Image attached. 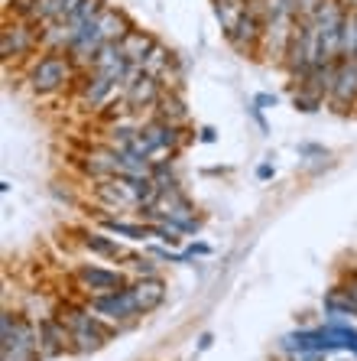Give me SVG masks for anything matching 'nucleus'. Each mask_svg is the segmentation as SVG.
Wrapping results in <instances>:
<instances>
[{
	"mask_svg": "<svg viewBox=\"0 0 357 361\" xmlns=\"http://www.w3.org/2000/svg\"><path fill=\"white\" fill-rule=\"evenodd\" d=\"M156 195L159 185L153 183V176H111L94 183V199L111 212H146L156 202Z\"/></svg>",
	"mask_w": 357,
	"mask_h": 361,
	"instance_id": "nucleus-1",
	"label": "nucleus"
},
{
	"mask_svg": "<svg viewBox=\"0 0 357 361\" xmlns=\"http://www.w3.org/2000/svg\"><path fill=\"white\" fill-rule=\"evenodd\" d=\"M39 348V322L23 312L0 316V361H42Z\"/></svg>",
	"mask_w": 357,
	"mask_h": 361,
	"instance_id": "nucleus-2",
	"label": "nucleus"
},
{
	"mask_svg": "<svg viewBox=\"0 0 357 361\" xmlns=\"http://www.w3.org/2000/svg\"><path fill=\"white\" fill-rule=\"evenodd\" d=\"M58 319L68 326V336H72V348L82 355L88 352H98L111 338L120 332L117 326L104 322L101 316H94L88 306H78V302H65L62 310H58Z\"/></svg>",
	"mask_w": 357,
	"mask_h": 361,
	"instance_id": "nucleus-3",
	"label": "nucleus"
},
{
	"mask_svg": "<svg viewBox=\"0 0 357 361\" xmlns=\"http://www.w3.org/2000/svg\"><path fill=\"white\" fill-rule=\"evenodd\" d=\"M75 78H78V66L68 52H42L39 59H33V66L26 68V85L42 98L58 94Z\"/></svg>",
	"mask_w": 357,
	"mask_h": 361,
	"instance_id": "nucleus-4",
	"label": "nucleus"
},
{
	"mask_svg": "<svg viewBox=\"0 0 357 361\" xmlns=\"http://www.w3.org/2000/svg\"><path fill=\"white\" fill-rule=\"evenodd\" d=\"M84 306H88L94 316H101L104 322H111V326H117V329L133 326V322L143 316L140 302H137V296H133L130 286L117 290V293H108V296H88Z\"/></svg>",
	"mask_w": 357,
	"mask_h": 361,
	"instance_id": "nucleus-5",
	"label": "nucleus"
},
{
	"mask_svg": "<svg viewBox=\"0 0 357 361\" xmlns=\"http://www.w3.org/2000/svg\"><path fill=\"white\" fill-rule=\"evenodd\" d=\"M75 283L84 296H108V293H117V290L130 286L133 280H127V270L98 267V264H78Z\"/></svg>",
	"mask_w": 357,
	"mask_h": 361,
	"instance_id": "nucleus-6",
	"label": "nucleus"
},
{
	"mask_svg": "<svg viewBox=\"0 0 357 361\" xmlns=\"http://www.w3.org/2000/svg\"><path fill=\"white\" fill-rule=\"evenodd\" d=\"M36 46H42V30L36 23H26V20H13L0 33V56H4V62L26 59V56L36 52Z\"/></svg>",
	"mask_w": 357,
	"mask_h": 361,
	"instance_id": "nucleus-7",
	"label": "nucleus"
},
{
	"mask_svg": "<svg viewBox=\"0 0 357 361\" xmlns=\"http://www.w3.org/2000/svg\"><path fill=\"white\" fill-rule=\"evenodd\" d=\"M166 92V85L159 82V78L146 75L140 66H133L130 68V78L124 82V88H120V98L127 101V108L130 111H143V108H150L159 101V94Z\"/></svg>",
	"mask_w": 357,
	"mask_h": 361,
	"instance_id": "nucleus-8",
	"label": "nucleus"
},
{
	"mask_svg": "<svg viewBox=\"0 0 357 361\" xmlns=\"http://www.w3.org/2000/svg\"><path fill=\"white\" fill-rule=\"evenodd\" d=\"M78 163H82L84 176L94 179V183L111 179V176H127L124 150H117V147H111V143H104V147H92Z\"/></svg>",
	"mask_w": 357,
	"mask_h": 361,
	"instance_id": "nucleus-9",
	"label": "nucleus"
},
{
	"mask_svg": "<svg viewBox=\"0 0 357 361\" xmlns=\"http://www.w3.org/2000/svg\"><path fill=\"white\" fill-rule=\"evenodd\" d=\"M328 108L338 114H351L357 108V59H341L334 88L328 94Z\"/></svg>",
	"mask_w": 357,
	"mask_h": 361,
	"instance_id": "nucleus-10",
	"label": "nucleus"
},
{
	"mask_svg": "<svg viewBox=\"0 0 357 361\" xmlns=\"http://www.w3.org/2000/svg\"><path fill=\"white\" fill-rule=\"evenodd\" d=\"M296 20L299 17H273L266 20L263 26V39H260V56L273 62L286 59V49H289V39H292V30H296Z\"/></svg>",
	"mask_w": 357,
	"mask_h": 361,
	"instance_id": "nucleus-11",
	"label": "nucleus"
},
{
	"mask_svg": "<svg viewBox=\"0 0 357 361\" xmlns=\"http://www.w3.org/2000/svg\"><path fill=\"white\" fill-rule=\"evenodd\" d=\"M130 62H127V56L120 52V46L117 42H108V46H101L98 56L92 59V66H88V72H98V75L111 78L114 85H120L124 88V82L130 78Z\"/></svg>",
	"mask_w": 357,
	"mask_h": 361,
	"instance_id": "nucleus-12",
	"label": "nucleus"
},
{
	"mask_svg": "<svg viewBox=\"0 0 357 361\" xmlns=\"http://www.w3.org/2000/svg\"><path fill=\"white\" fill-rule=\"evenodd\" d=\"M39 348L46 358H58V355H65V352H75L72 348V336H68V326L58 319V312L39 319Z\"/></svg>",
	"mask_w": 357,
	"mask_h": 361,
	"instance_id": "nucleus-13",
	"label": "nucleus"
},
{
	"mask_svg": "<svg viewBox=\"0 0 357 361\" xmlns=\"http://www.w3.org/2000/svg\"><path fill=\"white\" fill-rule=\"evenodd\" d=\"M117 88H120V85H114L111 78H104V75H98V72H88V68H84V78L78 82V104H82V108L98 111V108H104V104L114 98Z\"/></svg>",
	"mask_w": 357,
	"mask_h": 361,
	"instance_id": "nucleus-14",
	"label": "nucleus"
},
{
	"mask_svg": "<svg viewBox=\"0 0 357 361\" xmlns=\"http://www.w3.org/2000/svg\"><path fill=\"white\" fill-rule=\"evenodd\" d=\"M133 296H137V302H140V312L146 316V312H153L156 306H163V300H166V280L159 277H137L130 283Z\"/></svg>",
	"mask_w": 357,
	"mask_h": 361,
	"instance_id": "nucleus-15",
	"label": "nucleus"
},
{
	"mask_svg": "<svg viewBox=\"0 0 357 361\" xmlns=\"http://www.w3.org/2000/svg\"><path fill=\"white\" fill-rule=\"evenodd\" d=\"M82 247L84 251H92V254H98V257H108V261H130L133 257L124 244H117L114 238L104 235V231H84Z\"/></svg>",
	"mask_w": 357,
	"mask_h": 361,
	"instance_id": "nucleus-16",
	"label": "nucleus"
},
{
	"mask_svg": "<svg viewBox=\"0 0 357 361\" xmlns=\"http://www.w3.org/2000/svg\"><path fill=\"white\" fill-rule=\"evenodd\" d=\"M98 225H101V231L117 235V238H130V241H150L153 238L150 221H124V219H114V215H101Z\"/></svg>",
	"mask_w": 357,
	"mask_h": 361,
	"instance_id": "nucleus-17",
	"label": "nucleus"
},
{
	"mask_svg": "<svg viewBox=\"0 0 357 361\" xmlns=\"http://www.w3.org/2000/svg\"><path fill=\"white\" fill-rule=\"evenodd\" d=\"M153 118L159 121H169V124H189V108H185L182 94L175 92V88H166V92L159 94V101L153 104Z\"/></svg>",
	"mask_w": 357,
	"mask_h": 361,
	"instance_id": "nucleus-18",
	"label": "nucleus"
},
{
	"mask_svg": "<svg viewBox=\"0 0 357 361\" xmlns=\"http://www.w3.org/2000/svg\"><path fill=\"white\" fill-rule=\"evenodd\" d=\"M117 46H120V52L127 56V62H130V66H143V59L153 52L156 39H153L150 33H143V30H133V26H130V30L120 36V42H117Z\"/></svg>",
	"mask_w": 357,
	"mask_h": 361,
	"instance_id": "nucleus-19",
	"label": "nucleus"
},
{
	"mask_svg": "<svg viewBox=\"0 0 357 361\" xmlns=\"http://www.w3.org/2000/svg\"><path fill=\"white\" fill-rule=\"evenodd\" d=\"M94 26H98V33H101V39L104 42H120V36L130 30L127 26V20H124V13L120 10H114V7H104L94 17Z\"/></svg>",
	"mask_w": 357,
	"mask_h": 361,
	"instance_id": "nucleus-20",
	"label": "nucleus"
},
{
	"mask_svg": "<svg viewBox=\"0 0 357 361\" xmlns=\"http://www.w3.org/2000/svg\"><path fill=\"white\" fill-rule=\"evenodd\" d=\"M140 68L146 72V75L159 78V82L169 88V78H173V52H169L166 46H159V42H156V46H153V52L143 59Z\"/></svg>",
	"mask_w": 357,
	"mask_h": 361,
	"instance_id": "nucleus-21",
	"label": "nucleus"
},
{
	"mask_svg": "<svg viewBox=\"0 0 357 361\" xmlns=\"http://www.w3.org/2000/svg\"><path fill=\"white\" fill-rule=\"evenodd\" d=\"M250 0H221V4H215V13H218V23H221V30H225V36L231 39L234 30L241 26L244 13H247Z\"/></svg>",
	"mask_w": 357,
	"mask_h": 361,
	"instance_id": "nucleus-22",
	"label": "nucleus"
},
{
	"mask_svg": "<svg viewBox=\"0 0 357 361\" xmlns=\"http://www.w3.org/2000/svg\"><path fill=\"white\" fill-rule=\"evenodd\" d=\"M82 7V0H42L39 4V26L56 23V20H68Z\"/></svg>",
	"mask_w": 357,
	"mask_h": 361,
	"instance_id": "nucleus-23",
	"label": "nucleus"
},
{
	"mask_svg": "<svg viewBox=\"0 0 357 361\" xmlns=\"http://www.w3.org/2000/svg\"><path fill=\"white\" fill-rule=\"evenodd\" d=\"M325 104H328V98L318 94L315 88H308V85H299V88L292 92V108L302 111V114H315V111H322Z\"/></svg>",
	"mask_w": 357,
	"mask_h": 361,
	"instance_id": "nucleus-24",
	"label": "nucleus"
},
{
	"mask_svg": "<svg viewBox=\"0 0 357 361\" xmlns=\"http://www.w3.org/2000/svg\"><path fill=\"white\" fill-rule=\"evenodd\" d=\"M341 59H357V10H348L341 23Z\"/></svg>",
	"mask_w": 357,
	"mask_h": 361,
	"instance_id": "nucleus-25",
	"label": "nucleus"
},
{
	"mask_svg": "<svg viewBox=\"0 0 357 361\" xmlns=\"http://www.w3.org/2000/svg\"><path fill=\"white\" fill-rule=\"evenodd\" d=\"M104 7H108L104 0H82V7H78L75 13H72V17L65 20V23H68V26H75V30H82V26H84V23H92V20L98 17V13H101Z\"/></svg>",
	"mask_w": 357,
	"mask_h": 361,
	"instance_id": "nucleus-26",
	"label": "nucleus"
},
{
	"mask_svg": "<svg viewBox=\"0 0 357 361\" xmlns=\"http://www.w3.org/2000/svg\"><path fill=\"white\" fill-rule=\"evenodd\" d=\"M150 254L156 257V261H166V264H189L192 257L189 254H179V251H169V244H163V247H150Z\"/></svg>",
	"mask_w": 357,
	"mask_h": 361,
	"instance_id": "nucleus-27",
	"label": "nucleus"
},
{
	"mask_svg": "<svg viewBox=\"0 0 357 361\" xmlns=\"http://www.w3.org/2000/svg\"><path fill=\"white\" fill-rule=\"evenodd\" d=\"M127 267H130L133 274H140V277H156V267H153L146 257H137V254H133L130 261H127Z\"/></svg>",
	"mask_w": 357,
	"mask_h": 361,
	"instance_id": "nucleus-28",
	"label": "nucleus"
},
{
	"mask_svg": "<svg viewBox=\"0 0 357 361\" xmlns=\"http://www.w3.org/2000/svg\"><path fill=\"white\" fill-rule=\"evenodd\" d=\"M318 7H322V0H296V17H299V20H308Z\"/></svg>",
	"mask_w": 357,
	"mask_h": 361,
	"instance_id": "nucleus-29",
	"label": "nucleus"
},
{
	"mask_svg": "<svg viewBox=\"0 0 357 361\" xmlns=\"http://www.w3.org/2000/svg\"><path fill=\"white\" fill-rule=\"evenodd\" d=\"M299 157H328V150L318 143H299Z\"/></svg>",
	"mask_w": 357,
	"mask_h": 361,
	"instance_id": "nucleus-30",
	"label": "nucleus"
},
{
	"mask_svg": "<svg viewBox=\"0 0 357 361\" xmlns=\"http://www.w3.org/2000/svg\"><path fill=\"white\" fill-rule=\"evenodd\" d=\"M273 176H276V166H273V163H260V166H257V179H260V183H270Z\"/></svg>",
	"mask_w": 357,
	"mask_h": 361,
	"instance_id": "nucleus-31",
	"label": "nucleus"
},
{
	"mask_svg": "<svg viewBox=\"0 0 357 361\" xmlns=\"http://www.w3.org/2000/svg\"><path fill=\"white\" fill-rule=\"evenodd\" d=\"M276 94H270V92H260L257 98H253V104H257V108H276Z\"/></svg>",
	"mask_w": 357,
	"mask_h": 361,
	"instance_id": "nucleus-32",
	"label": "nucleus"
},
{
	"mask_svg": "<svg viewBox=\"0 0 357 361\" xmlns=\"http://www.w3.org/2000/svg\"><path fill=\"white\" fill-rule=\"evenodd\" d=\"M189 257H208V254H211V247H208L205 241H195V244H189Z\"/></svg>",
	"mask_w": 357,
	"mask_h": 361,
	"instance_id": "nucleus-33",
	"label": "nucleus"
},
{
	"mask_svg": "<svg viewBox=\"0 0 357 361\" xmlns=\"http://www.w3.org/2000/svg\"><path fill=\"white\" fill-rule=\"evenodd\" d=\"M250 118H253V121H257V127H260V130H263V134H266V130H270V127H266V121H263V108H257V104H250Z\"/></svg>",
	"mask_w": 357,
	"mask_h": 361,
	"instance_id": "nucleus-34",
	"label": "nucleus"
},
{
	"mask_svg": "<svg viewBox=\"0 0 357 361\" xmlns=\"http://www.w3.org/2000/svg\"><path fill=\"white\" fill-rule=\"evenodd\" d=\"M211 345H215V336H211V332H201V336H199V345H195V348H199V352H208Z\"/></svg>",
	"mask_w": 357,
	"mask_h": 361,
	"instance_id": "nucleus-35",
	"label": "nucleus"
},
{
	"mask_svg": "<svg viewBox=\"0 0 357 361\" xmlns=\"http://www.w3.org/2000/svg\"><path fill=\"white\" fill-rule=\"evenodd\" d=\"M199 140H201V143H215V140H218L215 127H201V130H199Z\"/></svg>",
	"mask_w": 357,
	"mask_h": 361,
	"instance_id": "nucleus-36",
	"label": "nucleus"
},
{
	"mask_svg": "<svg viewBox=\"0 0 357 361\" xmlns=\"http://www.w3.org/2000/svg\"><path fill=\"white\" fill-rule=\"evenodd\" d=\"M344 4V10H357V0H341Z\"/></svg>",
	"mask_w": 357,
	"mask_h": 361,
	"instance_id": "nucleus-37",
	"label": "nucleus"
},
{
	"mask_svg": "<svg viewBox=\"0 0 357 361\" xmlns=\"http://www.w3.org/2000/svg\"><path fill=\"white\" fill-rule=\"evenodd\" d=\"M215 4H221V0H215Z\"/></svg>",
	"mask_w": 357,
	"mask_h": 361,
	"instance_id": "nucleus-38",
	"label": "nucleus"
}]
</instances>
